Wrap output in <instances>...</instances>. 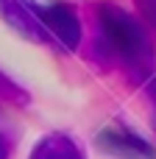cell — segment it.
Returning <instances> with one entry per match:
<instances>
[{"mask_svg":"<svg viewBox=\"0 0 156 159\" xmlns=\"http://www.w3.org/2000/svg\"><path fill=\"white\" fill-rule=\"evenodd\" d=\"M103 25L109 31V39L114 42L117 50L128 53V56H137L140 50H145V39L142 34L137 31V25L117 8H103Z\"/></svg>","mask_w":156,"mask_h":159,"instance_id":"obj_1","label":"cell"}]
</instances>
